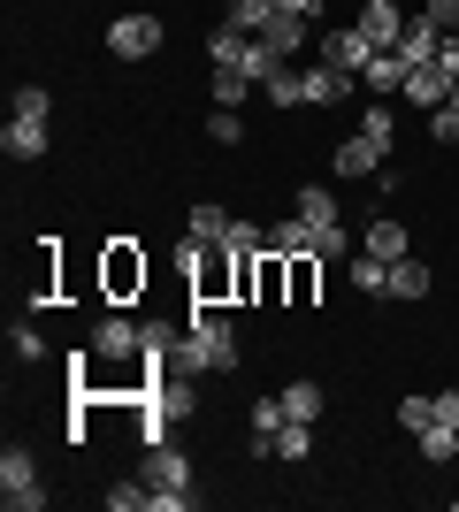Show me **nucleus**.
<instances>
[{"mask_svg": "<svg viewBox=\"0 0 459 512\" xmlns=\"http://www.w3.org/2000/svg\"><path fill=\"white\" fill-rule=\"evenodd\" d=\"M222 245H230V253H268V230H253V222H238V214H230V230H222Z\"/></svg>", "mask_w": 459, "mask_h": 512, "instance_id": "33", "label": "nucleus"}, {"mask_svg": "<svg viewBox=\"0 0 459 512\" xmlns=\"http://www.w3.org/2000/svg\"><path fill=\"white\" fill-rule=\"evenodd\" d=\"M383 276H391V268H383L375 253H360V260H352V291H360V299H383Z\"/></svg>", "mask_w": 459, "mask_h": 512, "instance_id": "32", "label": "nucleus"}, {"mask_svg": "<svg viewBox=\"0 0 459 512\" xmlns=\"http://www.w3.org/2000/svg\"><path fill=\"white\" fill-rule=\"evenodd\" d=\"M383 299H429V268H421L414 253L391 260V276H383Z\"/></svg>", "mask_w": 459, "mask_h": 512, "instance_id": "18", "label": "nucleus"}, {"mask_svg": "<svg viewBox=\"0 0 459 512\" xmlns=\"http://www.w3.org/2000/svg\"><path fill=\"white\" fill-rule=\"evenodd\" d=\"M437 421H444V428H459V383H452V390H437Z\"/></svg>", "mask_w": 459, "mask_h": 512, "instance_id": "43", "label": "nucleus"}, {"mask_svg": "<svg viewBox=\"0 0 459 512\" xmlns=\"http://www.w3.org/2000/svg\"><path fill=\"white\" fill-rule=\"evenodd\" d=\"M192 505H199L192 490H153V497H146V512H192Z\"/></svg>", "mask_w": 459, "mask_h": 512, "instance_id": "42", "label": "nucleus"}, {"mask_svg": "<svg viewBox=\"0 0 459 512\" xmlns=\"http://www.w3.org/2000/svg\"><path fill=\"white\" fill-rule=\"evenodd\" d=\"M207 138H215V146H238V138H245V115H238V107H215V115H207Z\"/></svg>", "mask_w": 459, "mask_h": 512, "instance_id": "34", "label": "nucleus"}, {"mask_svg": "<svg viewBox=\"0 0 459 512\" xmlns=\"http://www.w3.org/2000/svg\"><path fill=\"white\" fill-rule=\"evenodd\" d=\"M138 474H146L153 490H192V459L176 444H146V459H138Z\"/></svg>", "mask_w": 459, "mask_h": 512, "instance_id": "7", "label": "nucleus"}, {"mask_svg": "<svg viewBox=\"0 0 459 512\" xmlns=\"http://www.w3.org/2000/svg\"><path fill=\"white\" fill-rule=\"evenodd\" d=\"M406 245H414V237L398 230L391 214H375V222H368V237H360V253H375L383 268H391V260H406Z\"/></svg>", "mask_w": 459, "mask_h": 512, "instance_id": "14", "label": "nucleus"}, {"mask_svg": "<svg viewBox=\"0 0 459 512\" xmlns=\"http://www.w3.org/2000/svg\"><path fill=\"white\" fill-rule=\"evenodd\" d=\"M184 329L207 344V367H215V375H230V367H238V321L222 314V306H192V321H184Z\"/></svg>", "mask_w": 459, "mask_h": 512, "instance_id": "3", "label": "nucleus"}, {"mask_svg": "<svg viewBox=\"0 0 459 512\" xmlns=\"http://www.w3.org/2000/svg\"><path fill=\"white\" fill-rule=\"evenodd\" d=\"M306 451H314V428L284 421V428H276V444H268V459H306Z\"/></svg>", "mask_w": 459, "mask_h": 512, "instance_id": "30", "label": "nucleus"}, {"mask_svg": "<svg viewBox=\"0 0 459 512\" xmlns=\"http://www.w3.org/2000/svg\"><path fill=\"white\" fill-rule=\"evenodd\" d=\"M352 31H360L368 46H398V39H406V16H398V0H368Z\"/></svg>", "mask_w": 459, "mask_h": 512, "instance_id": "9", "label": "nucleus"}, {"mask_svg": "<svg viewBox=\"0 0 459 512\" xmlns=\"http://www.w3.org/2000/svg\"><path fill=\"white\" fill-rule=\"evenodd\" d=\"M383 161H391V153L375 146V138H360V130H352L345 146L329 153V169H337V176H375V169H383Z\"/></svg>", "mask_w": 459, "mask_h": 512, "instance_id": "12", "label": "nucleus"}, {"mask_svg": "<svg viewBox=\"0 0 459 512\" xmlns=\"http://www.w3.org/2000/svg\"><path fill=\"white\" fill-rule=\"evenodd\" d=\"M306 39H314V23H306V16H284V8L261 23V46H268V54H284V62H299Z\"/></svg>", "mask_w": 459, "mask_h": 512, "instance_id": "11", "label": "nucleus"}, {"mask_svg": "<svg viewBox=\"0 0 459 512\" xmlns=\"http://www.w3.org/2000/svg\"><path fill=\"white\" fill-rule=\"evenodd\" d=\"M429 138H437V146H459V107H452V100L429 107Z\"/></svg>", "mask_w": 459, "mask_h": 512, "instance_id": "39", "label": "nucleus"}, {"mask_svg": "<svg viewBox=\"0 0 459 512\" xmlns=\"http://www.w3.org/2000/svg\"><path fill=\"white\" fill-rule=\"evenodd\" d=\"M437 46H444V23L437 16H406V39H398L406 62H437Z\"/></svg>", "mask_w": 459, "mask_h": 512, "instance_id": "15", "label": "nucleus"}, {"mask_svg": "<svg viewBox=\"0 0 459 512\" xmlns=\"http://www.w3.org/2000/svg\"><path fill=\"white\" fill-rule=\"evenodd\" d=\"M184 230H192L199 245H222V230H230V207H215V199H199V207H192V222H184Z\"/></svg>", "mask_w": 459, "mask_h": 512, "instance_id": "23", "label": "nucleus"}, {"mask_svg": "<svg viewBox=\"0 0 459 512\" xmlns=\"http://www.w3.org/2000/svg\"><path fill=\"white\" fill-rule=\"evenodd\" d=\"M352 85H360L352 69H329V62H314V69H306V100H314V107H337Z\"/></svg>", "mask_w": 459, "mask_h": 512, "instance_id": "16", "label": "nucleus"}, {"mask_svg": "<svg viewBox=\"0 0 459 512\" xmlns=\"http://www.w3.org/2000/svg\"><path fill=\"white\" fill-rule=\"evenodd\" d=\"M268 16H276V0H230V16H222V23H238L245 39H261V23H268Z\"/></svg>", "mask_w": 459, "mask_h": 512, "instance_id": "31", "label": "nucleus"}, {"mask_svg": "<svg viewBox=\"0 0 459 512\" xmlns=\"http://www.w3.org/2000/svg\"><path fill=\"white\" fill-rule=\"evenodd\" d=\"M0 153H8V161H39V153H46V123H23V115H8V130H0Z\"/></svg>", "mask_w": 459, "mask_h": 512, "instance_id": "17", "label": "nucleus"}, {"mask_svg": "<svg viewBox=\"0 0 459 512\" xmlns=\"http://www.w3.org/2000/svg\"><path fill=\"white\" fill-rule=\"evenodd\" d=\"M360 138H375V146L391 153V138H398V123H391V107H383V100H375V107H368V115H360Z\"/></svg>", "mask_w": 459, "mask_h": 512, "instance_id": "35", "label": "nucleus"}, {"mask_svg": "<svg viewBox=\"0 0 459 512\" xmlns=\"http://www.w3.org/2000/svg\"><path fill=\"white\" fill-rule=\"evenodd\" d=\"M406 100H414L421 115L452 100V77H444V62H414V77H406Z\"/></svg>", "mask_w": 459, "mask_h": 512, "instance_id": "13", "label": "nucleus"}, {"mask_svg": "<svg viewBox=\"0 0 459 512\" xmlns=\"http://www.w3.org/2000/svg\"><path fill=\"white\" fill-rule=\"evenodd\" d=\"M284 413L314 428V421H322V383H291V390H284Z\"/></svg>", "mask_w": 459, "mask_h": 512, "instance_id": "27", "label": "nucleus"}, {"mask_svg": "<svg viewBox=\"0 0 459 512\" xmlns=\"http://www.w3.org/2000/svg\"><path fill=\"white\" fill-rule=\"evenodd\" d=\"M421 459H437V467H452V459H459V428L429 421V428H421Z\"/></svg>", "mask_w": 459, "mask_h": 512, "instance_id": "26", "label": "nucleus"}, {"mask_svg": "<svg viewBox=\"0 0 459 512\" xmlns=\"http://www.w3.org/2000/svg\"><path fill=\"white\" fill-rule=\"evenodd\" d=\"M176 268L192 276V306H230V299H238V268H245V253L184 237V245H176Z\"/></svg>", "mask_w": 459, "mask_h": 512, "instance_id": "1", "label": "nucleus"}, {"mask_svg": "<svg viewBox=\"0 0 459 512\" xmlns=\"http://www.w3.org/2000/svg\"><path fill=\"white\" fill-rule=\"evenodd\" d=\"M169 375H215V367H207V344H199L192 329L176 337V352H169Z\"/></svg>", "mask_w": 459, "mask_h": 512, "instance_id": "25", "label": "nucleus"}, {"mask_svg": "<svg viewBox=\"0 0 459 512\" xmlns=\"http://www.w3.org/2000/svg\"><path fill=\"white\" fill-rule=\"evenodd\" d=\"M291 214H299V222H314V230H329V222H337V199H329L322 184H306V192H299V207H291Z\"/></svg>", "mask_w": 459, "mask_h": 512, "instance_id": "29", "label": "nucleus"}, {"mask_svg": "<svg viewBox=\"0 0 459 512\" xmlns=\"http://www.w3.org/2000/svg\"><path fill=\"white\" fill-rule=\"evenodd\" d=\"M452 39H459V31H452Z\"/></svg>", "mask_w": 459, "mask_h": 512, "instance_id": "47", "label": "nucleus"}, {"mask_svg": "<svg viewBox=\"0 0 459 512\" xmlns=\"http://www.w3.org/2000/svg\"><path fill=\"white\" fill-rule=\"evenodd\" d=\"M8 115H23V123H46V115H54V92H46V85H16Z\"/></svg>", "mask_w": 459, "mask_h": 512, "instance_id": "28", "label": "nucleus"}, {"mask_svg": "<svg viewBox=\"0 0 459 512\" xmlns=\"http://www.w3.org/2000/svg\"><path fill=\"white\" fill-rule=\"evenodd\" d=\"M291 413H284V398H261V406H253V451H261L268 459V444H276V428H284Z\"/></svg>", "mask_w": 459, "mask_h": 512, "instance_id": "24", "label": "nucleus"}, {"mask_svg": "<svg viewBox=\"0 0 459 512\" xmlns=\"http://www.w3.org/2000/svg\"><path fill=\"white\" fill-rule=\"evenodd\" d=\"M100 291H108V299H131V291H146V253L115 237L108 260H100Z\"/></svg>", "mask_w": 459, "mask_h": 512, "instance_id": "6", "label": "nucleus"}, {"mask_svg": "<svg viewBox=\"0 0 459 512\" xmlns=\"http://www.w3.org/2000/svg\"><path fill=\"white\" fill-rule=\"evenodd\" d=\"M429 421H437V398H421V390H414V398H398V428H414V436H421Z\"/></svg>", "mask_w": 459, "mask_h": 512, "instance_id": "36", "label": "nucleus"}, {"mask_svg": "<svg viewBox=\"0 0 459 512\" xmlns=\"http://www.w3.org/2000/svg\"><path fill=\"white\" fill-rule=\"evenodd\" d=\"M276 8H284V16H306V23L322 16V0H276Z\"/></svg>", "mask_w": 459, "mask_h": 512, "instance_id": "46", "label": "nucleus"}, {"mask_svg": "<svg viewBox=\"0 0 459 512\" xmlns=\"http://www.w3.org/2000/svg\"><path fill=\"white\" fill-rule=\"evenodd\" d=\"M261 92H268V107H299V100H306V69L276 62V69L261 77Z\"/></svg>", "mask_w": 459, "mask_h": 512, "instance_id": "20", "label": "nucleus"}, {"mask_svg": "<svg viewBox=\"0 0 459 512\" xmlns=\"http://www.w3.org/2000/svg\"><path fill=\"white\" fill-rule=\"evenodd\" d=\"M406 77H414V62H406L398 46H375V62L360 69V85H368L375 100H391V92H406Z\"/></svg>", "mask_w": 459, "mask_h": 512, "instance_id": "8", "label": "nucleus"}, {"mask_svg": "<svg viewBox=\"0 0 459 512\" xmlns=\"http://www.w3.org/2000/svg\"><path fill=\"white\" fill-rule=\"evenodd\" d=\"M437 62H444V77H452V85H459V39H452V31H444V46H437Z\"/></svg>", "mask_w": 459, "mask_h": 512, "instance_id": "45", "label": "nucleus"}, {"mask_svg": "<svg viewBox=\"0 0 459 512\" xmlns=\"http://www.w3.org/2000/svg\"><path fill=\"white\" fill-rule=\"evenodd\" d=\"M421 16H437L444 31H459V0H429V8H421Z\"/></svg>", "mask_w": 459, "mask_h": 512, "instance_id": "44", "label": "nucleus"}, {"mask_svg": "<svg viewBox=\"0 0 459 512\" xmlns=\"http://www.w3.org/2000/svg\"><path fill=\"white\" fill-rule=\"evenodd\" d=\"M138 352H146V329H138L131 314H100L92 321V360H138Z\"/></svg>", "mask_w": 459, "mask_h": 512, "instance_id": "4", "label": "nucleus"}, {"mask_svg": "<svg viewBox=\"0 0 459 512\" xmlns=\"http://www.w3.org/2000/svg\"><path fill=\"white\" fill-rule=\"evenodd\" d=\"M322 62H329V69H352V77H360V69L375 62V46L345 23V31H322Z\"/></svg>", "mask_w": 459, "mask_h": 512, "instance_id": "10", "label": "nucleus"}, {"mask_svg": "<svg viewBox=\"0 0 459 512\" xmlns=\"http://www.w3.org/2000/svg\"><path fill=\"white\" fill-rule=\"evenodd\" d=\"M138 329H146V352H153V360H169V352H176V337H184L176 321H138Z\"/></svg>", "mask_w": 459, "mask_h": 512, "instance_id": "38", "label": "nucleus"}, {"mask_svg": "<svg viewBox=\"0 0 459 512\" xmlns=\"http://www.w3.org/2000/svg\"><path fill=\"white\" fill-rule=\"evenodd\" d=\"M245 92H253V77H245V69H215V107H238Z\"/></svg>", "mask_w": 459, "mask_h": 512, "instance_id": "37", "label": "nucleus"}, {"mask_svg": "<svg viewBox=\"0 0 459 512\" xmlns=\"http://www.w3.org/2000/svg\"><path fill=\"white\" fill-rule=\"evenodd\" d=\"M284 268H291V306L322 299V253H299V260H284Z\"/></svg>", "mask_w": 459, "mask_h": 512, "instance_id": "21", "label": "nucleus"}, {"mask_svg": "<svg viewBox=\"0 0 459 512\" xmlns=\"http://www.w3.org/2000/svg\"><path fill=\"white\" fill-rule=\"evenodd\" d=\"M108 54H115V62H146V54H161V16H115L108 23Z\"/></svg>", "mask_w": 459, "mask_h": 512, "instance_id": "5", "label": "nucleus"}, {"mask_svg": "<svg viewBox=\"0 0 459 512\" xmlns=\"http://www.w3.org/2000/svg\"><path fill=\"white\" fill-rule=\"evenodd\" d=\"M268 253H284V260L314 253V222H299V214H284V222H268Z\"/></svg>", "mask_w": 459, "mask_h": 512, "instance_id": "19", "label": "nucleus"}, {"mask_svg": "<svg viewBox=\"0 0 459 512\" xmlns=\"http://www.w3.org/2000/svg\"><path fill=\"white\" fill-rule=\"evenodd\" d=\"M245 46H253V39H245L238 23H222V31H207V62H215V69H238Z\"/></svg>", "mask_w": 459, "mask_h": 512, "instance_id": "22", "label": "nucleus"}, {"mask_svg": "<svg viewBox=\"0 0 459 512\" xmlns=\"http://www.w3.org/2000/svg\"><path fill=\"white\" fill-rule=\"evenodd\" d=\"M0 505H8V512H39V505H46V490H39V459H31L23 444L0 451Z\"/></svg>", "mask_w": 459, "mask_h": 512, "instance_id": "2", "label": "nucleus"}, {"mask_svg": "<svg viewBox=\"0 0 459 512\" xmlns=\"http://www.w3.org/2000/svg\"><path fill=\"white\" fill-rule=\"evenodd\" d=\"M314 253H322V260H345V253H352L345 222H329V230H314Z\"/></svg>", "mask_w": 459, "mask_h": 512, "instance_id": "40", "label": "nucleus"}, {"mask_svg": "<svg viewBox=\"0 0 459 512\" xmlns=\"http://www.w3.org/2000/svg\"><path fill=\"white\" fill-rule=\"evenodd\" d=\"M8 344H16V360H46V337L31 329V321H16V329H8Z\"/></svg>", "mask_w": 459, "mask_h": 512, "instance_id": "41", "label": "nucleus"}]
</instances>
